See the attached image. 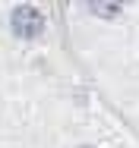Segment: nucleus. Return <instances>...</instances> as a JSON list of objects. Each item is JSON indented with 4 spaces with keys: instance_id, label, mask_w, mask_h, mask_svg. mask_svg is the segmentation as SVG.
I'll list each match as a JSON object with an SVG mask.
<instances>
[{
    "instance_id": "f03ea898",
    "label": "nucleus",
    "mask_w": 139,
    "mask_h": 148,
    "mask_svg": "<svg viewBox=\"0 0 139 148\" xmlns=\"http://www.w3.org/2000/svg\"><path fill=\"white\" fill-rule=\"evenodd\" d=\"M89 10L95 16H117L120 13V3H89Z\"/></svg>"
},
{
    "instance_id": "f257e3e1",
    "label": "nucleus",
    "mask_w": 139,
    "mask_h": 148,
    "mask_svg": "<svg viewBox=\"0 0 139 148\" xmlns=\"http://www.w3.org/2000/svg\"><path fill=\"white\" fill-rule=\"evenodd\" d=\"M10 25L19 38H38L41 29H44V16L35 6H16L13 16H10Z\"/></svg>"
},
{
    "instance_id": "7ed1b4c3",
    "label": "nucleus",
    "mask_w": 139,
    "mask_h": 148,
    "mask_svg": "<svg viewBox=\"0 0 139 148\" xmlns=\"http://www.w3.org/2000/svg\"><path fill=\"white\" fill-rule=\"evenodd\" d=\"M85 148H89V145H85Z\"/></svg>"
}]
</instances>
